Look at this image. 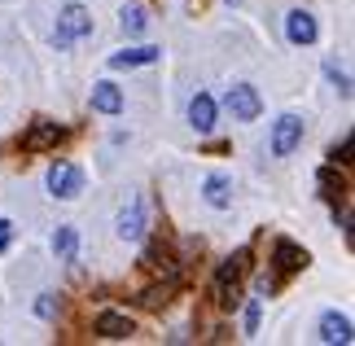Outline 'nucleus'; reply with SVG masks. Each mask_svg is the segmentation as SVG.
Listing matches in <instances>:
<instances>
[{"mask_svg":"<svg viewBox=\"0 0 355 346\" xmlns=\"http://www.w3.org/2000/svg\"><path fill=\"white\" fill-rule=\"evenodd\" d=\"M245 268H250V250H237L220 263V272H215V302L220 307H233L237 302V281L245 276Z\"/></svg>","mask_w":355,"mask_h":346,"instance_id":"f257e3e1","label":"nucleus"},{"mask_svg":"<svg viewBox=\"0 0 355 346\" xmlns=\"http://www.w3.org/2000/svg\"><path fill=\"white\" fill-rule=\"evenodd\" d=\"M84 35H92V18H88V9L79 5V0H71V5L62 9V18H58L53 44H58V49H71L75 40H84Z\"/></svg>","mask_w":355,"mask_h":346,"instance_id":"f03ea898","label":"nucleus"},{"mask_svg":"<svg viewBox=\"0 0 355 346\" xmlns=\"http://www.w3.org/2000/svg\"><path fill=\"white\" fill-rule=\"evenodd\" d=\"M49 193L53 198H62V202H71L84 193V171L75 167V162H58V167L49 171Z\"/></svg>","mask_w":355,"mask_h":346,"instance_id":"7ed1b4c3","label":"nucleus"},{"mask_svg":"<svg viewBox=\"0 0 355 346\" xmlns=\"http://www.w3.org/2000/svg\"><path fill=\"white\" fill-rule=\"evenodd\" d=\"M66 136V128H58V123H49V119H40V123H31V128L22 132V154H44V149H53Z\"/></svg>","mask_w":355,"mask_h":346,"instance_id":"20e7f679","label":"nucleus"},{"mask_svg":"<svg viewBox=\"0 0 355 346\" xmlns=\"http://www.w3.org/2000/svg\"><path fill=\"white\" fill-rule=\"evenodd\" d=\"M298 145H303V119H294V114L277 119V128H272V154H277V158H290Z\"/></svg>","mask_w":355,"mask_h":346,"instance_id":"39448f33","label":"nucleus"},{"mask_svg":"<svg viewBox=\"0 0 355 346\" xmlns=\"http://www.w3.org/2000/svg\"><path fill=\"white\" fill-rule=\"evenodd\" d=\"M228 114H233L237 123H254L259 119V110H263V101H259V92L250 84H237V88H228Z\"/></svg>","mask_w":355,"mask_h":346,"instance_id":"423d86ee","label":"nucleus"},{"mask_svg":"<svg viewBox=\"0 0 355 346\" xmlns=\"http://www.w3.org/2000/svg\"><path fill=\"white\" fill-rule=\"evenodd\" d=\"M285 35H290V44H316V18H311L307 9H290L285 13Z\"/></svg>","mask_w":355,"mask_h":346,"instance_id":"0eeeda50","label":"nucleus"},{"mask_svg":"<svg viewBox=\"0 0 355 346\" xmlns=\"http://www.w3.org/2000/svg\"><path fill=\"white\" fill-rule=\"evenodd\" d=\"M272 263H277V272H281V276H294V272H303L311 259H307L303 245H294V241H277V250H272Z\"/></svg>","mask_w":355,"mask_h":346,"instance_id":"6e6552de","label":"nucleus"},{"mask_svg":"<svg viewBox=\"0 0 355 346\" xmlns=\"http://www.w3.org/2000/svg\"><path fill=\"white\" fill-rule=\"evenodd\" d=\"M97 334L110 338V342H119V338H132L136 325H132V315H123V311H101L97 315Z\"/></svg>","mask_w":355,"mask_h":346,"instance_id":"1a4fd4ad","label":"nucleus"},{"mask_svg":"<svg viewBox=\"0 0 355 346\" xmlns=\"http://www.w3.org/2000/svg\"><path fill=\"white\" fill-rule=\"evenodd\" d=\"M320 342L347 346V342H351V320H347V315H338V311H324V320H320Z\"/></svg>","mask_w":355,"mask_h":346,"instance_id":"9d476101","label":"nucleus"},{"mask_svg":"<svg viewBox=\"0 0 355 346\" xmlns=\"http://www.w3.org/2000/svg\"><path fill=\"white\" fill-rule=\"evenodd\" d=\"M141 232H145V202L136 198V202L128 206V211L119 215V237H123V241H136Z\"/></svg>","mask_w":355,"mask_h":346,"instance_id":"9b49d317","label":"nucleus"},{"mask_svg":"<svg viewBox=\"0 0 355 346\" xmlns=\"http://www.w3.org/2000/svg\"><path fill=\"white\" fill-rule=\"evenodd\" d=\"M175 289H180V276H175V272H167V281H158V285L141 289V307H167Z\"/></svg>","mask_w":355,"mask_h":346,"instance_id":"f8f14e48","label":"nucleus"},{"mask_svg":"<svg viewBox=\"0 0 355 346\" xmlns=\"http://www.w3.org/2000/svg\"><path fill=\"white\" fill-rule=\"evenodd\" d=\"M189 123H193L198 132H211L215 128V101H211L207 92H198L193 101H189Z\"/></svg>","mask_w":355,"mask_h":346,"instance_id":"ddd939ff","label":"nucleus"},{"mask_svg":"<svg viewBox=\"0 0 355 346\" xmlns=\"http://www.w3.org/2000/svg\"><path fill=\"white\" fill-rule=\"evenodd\" d=\"M92 110H97V114H119V110H123V88L97 84V88H92Z\"/></svg>","mask_w":355,"mask_h":346,"instance_id":"4468645a","label":"nucleus"},{"mask_svg":"<svg viewBox=\"0 0 355 346\" xmlns=\"http://www.w3.org/2000/svg\"><path fill=\"white\" fill-rule=\"evenodd\" d=\"M158 53L162 49H123V53H114V58H110V66H114V71H128V66H149V62H158Z\"/></svg>","mask_w":355,"mask_h":346,"instance_id":"2eb2a0df","label":"nucleus"},{"mask_svg":"<svg viewBox=\"0 0 355 346\" xmlns=\"http://www.w3.org/2000/svg\"><path fill=\"white\" fill-rule=\"evenodd\" d=\"M202 193H207L211 206H228V198H233V180H228V175H207Z\"/></svg>","mask_w":355,"mask_h":346,"instance_id":"dca6fc26","label":"nucleus"},{"mask_svg":"<svg viewBox=\"0 0 355 346\" xmlns=\"http://www.w3.org/2000/svg\"><path fill=\"white\" fill-rule=\"evenodd\" d=\"M320 198H324V202H343V198H347V180L334 175V167L320 171Z\"/></svg>","mask_w":355,"mask_h":346,"instance_id":"f3484780","label":"nucleus"},{"mask_svg":"<svg viewBox=\"0 0 355 346\" xmlns=\"http://www.w3.org/2000/svg\"><path fill=\"white\" fill-rule=\"evenodd\" d=\"M75 245H79V232H75V228H58V237H53V250H58V259L71 263V259H75Z\"/></svg>","mask_w":355,"mask_h":346,"instance_id":"a211bd4d","label":"nucleus"},{"mask_svg":"<svg viewBox=\"0 0 355 346\" xmlns=\"http://www.w3.org/2000/svg\"><path fill=\"white\" fill-rule=\"evenodd\" d=\"M149 26V13L141 5H132V9H123V35H141Z\"/></svg>","mask_w":355,"mask_h":346,"instance_id":"6ab92c4d","label":"nucleus"},{"mask_svg":"<svg viewBox=\"0 0 355 346\" xmlns=\"http://www.w3.org/2000/svg\"><path fill=\"white\" fill-rule=\"evenodd\" d=\"M35 315H40V320H58V315H62V298L58 294H40Z\"/></svg>","mask_w":355,"mask_h":346,"instance_id":"aec40b11","label":"nucleus"},{"mask_svg":"<svg viewBox=\"0 0 355 346\" xmlns=\"http://www.w3.org/2000/svg\"><path fill=\"white\" fill-rule=\"evenodd\" d=\"M259 329V298H250V307H245V334H254Z\"/></svg>","mask_w":355,"mask_h":346,"instance_id":"412c9836","label":"nucleus"},{"mask_svg":"<svg viewBox=\"0 0 355 346\" xmlns=\"http://www.w3.org/2000/svg\"><path fill=\"white\" fill-rule=\"evenodd\" d=\"M9 241H13V224H9V219H0V250H9Z\"/></svg>","mask_w":355,"mask_h":346,"instance_id":"4be33fe9","label":"nucleus"},{"mask_svg":"<svg viewBox=\"0 0 355 346\" xmlns=\"http://www.w3.org/2000/svg\"><path fill=\"white\" fill-rule=\"evenodd\" d=\"M347 154H351V141H343V145L334 149V162H347Z\"/></svg>","mask_w":355,"mask_h":346,"instance_id":"5701e85b","label":"nucleus"}]
</instances>
